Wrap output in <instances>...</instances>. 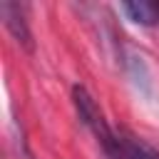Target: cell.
<instances>
[{"instance_id":"1","label":"cell","mask_w":159,"mask_h":159,"mask_svg":"<svg viewBox=\"0 0 159 159\" xmlns=\"http://www.w3.org/2000/svg\"><path fill=\"white\" fill-rule=\"evenodd\" d=\"M72 99H75L77 114H80V119L84 122V127L97 137L99 147H104V144L114 137V129L107 124V119H104L102 109L97 107V102L92 99V94H89L84 87H80V84H77V87L72 89Z\"/></svg>"},{"instance_id":"2","label":"cell","mask_w":159,"mask_h":159,"mask_svg":"<svg viewBox=\"0 0 159 159\" xmlns=\"http://www.w3.org/2000/svg\"><path fill=\"white\" fill-rule=\"evenodd\" d=\"M102 149L109 159H159V152L154 147L127 132H114V137Z\"/></svg>"},{"instance_id":"3","label":"cell","mask_w":159,"mask_h":159,"mask_svg":"<svg viewBox=\"0 0 159 159\" xmlns=\"http://www.w3.org/2000/svg\"><path fill=\"white\" fill-rule=\"evenodd\" d=\"M0 12L5 17V27L12 32V37L27 50L32 52V35H30V27L25 22V7L17 5V2H0Z\"/></svg>"},{"instance_id":"4","label":"cell","mask_w":159,"mask_h":159,"mask_svg":"<svg viewBox=\"0 0 159 159\" xmlns=\"http://www.w3.org/2000/svg\"><path fill=\"white\" fill-rule=\"evenodd\" d=\"M122 10L129 15L132 22L154 27L159 25V2L157 0H137V2H122Z\"/></svg>"}]
</instances>
